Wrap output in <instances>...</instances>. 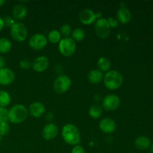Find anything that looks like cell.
I'll use <instances>...</instances> for the list:
<instances>
[{
	"mask_svg": "<svg viewBox=\"0 0 153 153\" xmlns=\"http://www.w3.org/2000/svg\"><path fill=\"white\" fill-rule=\"evenodd\" d=\"M10 35L16 42L25 41L28 37V29L22 22H15L10 27Z\"/></svg>",
	"mask_w": 153,
	"mask_h": 153,
	"instance_id": "cell-5",
	"label": "cell"
},
{
	"mask_svg": "<svg viewBox=\"0 0 153 153\" xmlns=\"http://www.w3.org/2000/svg\"><path fill=\"white\" fill-rule=\"evenodd\" d=\"M49 66V58L44 55H41L34 59V61L32 62L31 67L37 73H43L47 70Z\"/></svg>",
	"mask_w": 153,
	"mask_h": 153,
	"instance_id": "cell-11",
	"label": "cell"
},
{
	"mask_svg": "<svg viewBox=\"0 0 153 153\" xmlns=\"http://www.w3.org/2000/svg\"><path fill=\"white\" fill-rule=\"evenodd\" d=\"M72 85V81L67 75H60L55 79L53 83V89L59 94L67 92Z\"/></svg>",
	"mask_w": 153,
	"mask_h": 153,
	"instance_id": "cell-6",
	"label": "cell"
},
{
	"mask_svg": "<svg viewBox=\"0 0 153 153\" xmlns=\"http://www.w3.org/2000/svg\"><path fill=\"white\" fill-rule=\"evenodd\" d=\"M15 80V73L10 69L7 67L0 70V85H9L13 83Z\"/></svg>",
	"mask_w": 153,
	"mask_h": 153,
	"instance_id": "cell-13",
	"label": "cell"
},
{
	"mask_svg": "<svg viewBox=\"0 0 153 153\" xmlns=\"http://www.w3.org/2000/svg\"><path fill=\"white\" fill-rule=\"evenodd\" d=\"M90 117L93 119H98L102 116V108L101 105L98 104H94L90 107L88 111Z\"/></svg>",
	"mask_w": 153,
	"mask_h": 153,
	"instance_id": "cell-21",
	"label": "cell"
},
{
	"mask_svg": "<svg viewBox=\"0 0 153 153\" xmlns=\"http://www.w3.org/2000/svg\"><path fill=\"white\" fill-rule=\"evenodd\" d=\"M8 121V110L6 108L0 107V123Z\"/></svg>",
	"mask_w": 153,
	"mask_h": 153,
	"instance_id": "cell-28",
	"label": "cell"
},
{
	"mask_svg": "<svg viewBox=\"0 0 153 153\" xmlns=\"http://www.w3.org/2000/svg\"><path fill=\"white\" fill-rule=\"evenodd\" d=\"M58 134V127L53 123H49L45 125L42 130V135L46 140H51L55 139Z\"/></svg>",
	"mask_w": 153,
	"mask_h": 153,
	"instance_id": "cell-10",
	"label": "cell"
},
{
	"mask_svg": "<svg viewBox=\"0 0 153 153\" xmlns=\"http://www.w3.org/2000/svg\"><path fill=\"white\" fill-rule=\"evenodd\" d=\"M60 33H61V36H64V37H69V36L72 33V28L69 24H63L61 25V28H60Z\"/></svg>",
	"mask_w": 153,
	"mask_h": 153,
	"instance_id": "cell-26",
	"label": "cell"
},
{
	"mask_svg": "<svg viewBox=\"0 0 153 153\" xmlns=\"http://www.w3.org/2000/svg\"><path fill=\"white\" fill-rule=\"evenodd\" d=\"M11 97L7 92L0 90V107L6 108L10 105Z\"/></svg>",
	"mask_w": 153,
	"mask_h": 153,
	"instance_id": "cell-23",
	"label": "cell"
},
{
	"mask_svg": "<svg viewBox=\"0 0 153 153\" xmlns=\"http://www.w3.org/2000/svg\"><path fill=\"white\" fill-rule=\"evenodd\" d=\"M79 19L84 25H91L97 19L96 12L89 8L84 9L79 13Z\"/></svg>",
	"mask_w": 153,
	"mask_h": 153,
	"instance_id": "cell-14",
	"label": "cell"
},
{
	"mask_svg": "<svg viewBox=\"0 0 153 153\" xmlns=\"http://www.w3.org/2000/svg\"><path fill=\"white\" fill-rule=\"evenodd\" d=\"M31 65H32V63L28 59H22L19 61V67L24 70L29 69L30 67H31Z\"/></svg>",
	"mask_w": 153,
	"mask_h": 153,
	"instance_id": "cell-29",
	"label": "cell"
},
{
	"mask_svg": "<svg viewBox=\"0 0 153 153\" xmlns=\"http://www.w3.org/2000/svg\"><path fill=\"white\" fill-rule=\"evenodd\" d=\"M71 35V38L75 42H79L82 41L85 38L86 34H85V31L82 28H76L72 31Z\"/></svg>",
	"mask_w": 153,
	"mask_h": 153,
	"instance_id": "cell-22",
	"label": "cell"
},
{
	"mask_svg": "<svg viewBox=\"0 0 153 153\" xmlns=\"http://www.w3.org/2000/svg\"><path fill=\"white\" fill-rule=\"evenodd\" d=\"M58 50L65 57L72 56L76 51V43L71 37H64L58 43Z\"/></svg>",
	"mask_w": 153,
	"mask_h": 153,
	"instance_id": "cell-4",
	"label": "cell"
},
{
	"mask_svg": "<svg viewBox=\"0 0 153 153\" xmlns=\"http://www.w3.org/2000/svg\"><path fill=\"white\" fill-rule=\"evenodd\" d=\"M46 38L51 43H58L61 40V34L58 30L53 29L49 31Z\"/></svg>",
	"mask_w": 153,
	"mask_h": 153,
	"instance_id": "cell-24",
	"label": "cell"
},
{
	"mask_svg": "<svg viewBox=\"0 0 153 153\" xmlns=\"http://www.w3.org/2000/svg\"><path fill=\"white\" fill-rule=\"evenodd\" d=\"M12 43L7 38L1 37L0 38V53L4 54L8 52L11 49Z\"/></svg>",
	"mask_w": 153,
	"mask_h": 153,
	"instance_id": "cell-25",
	"label": "cell"
},
{
	"mask_svg": "<svg viewBox=\"0 0 153 153\" xmlns=\"http://www.w3.org/2000/svg\"><path fill=\"white\" fill-rule=\"evenodd\" d=\"M136 148L140 150H146L151 146V140L146 136H140L134 140Z\"/></svg>",
	"mask_w": 153,
	"mask_h": 153,
	"instance_id": "cell-19",
	"label": "cell"
},
{
	"mask_svg": "<svg viewBox=\"0 0 153 153\" xmlns=\"http://www.w3.org/2000/svg\"><path fill=\"white\" fill-rule=\"evenodd\" d=\"M103 73L98 69H94L89 72L88 75V79L91 84L97 85L103 80Z\"/></svg>",
	"mask_w": 153,
	"mask_h": 153,
	"instance_id": "cell-18",
	"label": "cell"
},
{
	"mask_svg": "<svg viewBox=\"0 0 153 153\" xmlns=\"http://www.w3.org/2000/svg\"><path fill=\"white\" fill-rule=\"evenodd\" d=\"M150 147H151V152H152V153H153V143L151 144Z\"/></svg>",
	"mask_w": 153,
	"mask_h": 153,
	"instance_id": "cell-36",
	"label": "cell"
},
{
	"mask_svg": "<svg viewBox=\"0 0 153 153\" xmlns=\"http://www.w3.org/2000/svg\"><path fill=\"white\" fill-rule=\"evenodd\" d=\"M71 153H85V150L83 146L81 145H76L72 149Z\"/></svg>",
	"mask_w": 153,
	"mask_h": 153,
	"instance_id": "cell-32",
	"label": "cell"
},
{
	"mask_svg": "<svg viewBox=\"0 0 153 153\" xmlns=\"http://www.w3.org/2000/svg\"><path fill=\"white\" fill-rule=\"evenodd\" d=\"M103 82L106 88L110 91H115L122 86L123 76L118 70H110L103 76Z\"/></svg>",
	"mask_w": 153,
	"mask_h": 153,
	"instance_id": "cell-2",
	"label": "cell"
},
{
	"mask_svg": "<svg viewBox=\"0 0 153 153\" xmlns=\"http://www.w3.org/2000/svg\"><path fill=\"white\" fill-rule=\"evenodd\" d=\"M4 64H5V60L2 55H0V70L4 67Z\"/></svg>",
	"mask_w": 153,
	"mask_h": 153,
	"instance_id": "cell-33",
	"label": "cell"
},
{
	"mask_svg": "<svg viewBox=\"0 0 153 153\" xmlns=\"http://www.w3.org/2000/svg\"><path fill=\"white\" fill-rule=\"evenodd\" d=\"M28 13V10L25 4L22 3H19L16 4L13 7V10H12V14L14 19L16 20H22L25 19Z\"/></svg>",
	"mask_w": 153,
	"mask_h": 153,
	"instance_id": "cell-16",
	"label": "cell"
},
{
	"mask_svg": "<svg viewBox=\"0 0 153 153\" xmlns=\"http://www.w3.org/2000/svg\"><path fill=\"white\" fill-rule=\"evenodd\" d=\"M97 67H98V70H100L102 72H105L107 73L109 71L111 67V63L109 58H106V57H101L97 61Z\"/></svg>",
	"mask_w": 153,
	"mask_h": 153,
	"instance_id": "cell-20",
	"label": "cell"
},
{
	"mask_svg": "<svg viewBox=\"0 0 153 153\" xmlns=\"http://www.w3.org/2000/svg\"><path fill=\"white\" fill-rule=\"evenodd\" d=\"M10 126L8 123L4 122L0 123V136H5L10 132Z\"/></svg>",
	"mask_w": 153,
	"mask_h": 153,
	"instance_id": "cell-27",
	"label": "cell"
},
{
	"mask_svg": "<svg viewBox=\"0 0 153 153\" xmlns=\"http://www.w3.org/2000/svg\"><path fill=\"white\" fill-rule=\"evenodd\" d=\"M131 13L126 7H121L117 12V19L122 24H127L131 21Z\"/></svg>",
	"mask_w": 153,
	"mask_h": 153,
	"instance_id": "cell-17",
	"label": "cell"
},
{
	"mask_svg": "<svg viewBox=\"0 0 153 153\" xmlns=\"http://www.w3.org/2000/svg\"><path fill=\"white\" fill-rule=\"evenodd\" d=\"M46 111L45 105L40 102H34L31 103L28 108V112L33 117H40Z\"/></svg>",
	"mask_w": 153,
	"mask_h": 153,
	"instance_id": "cell-15",
	"label": "cell"
},
{
	"mask_svg": "<svg viewBox=\"0 0 153 153\" xmlns=\"http://www.w3.org/2000/svg\"><path fill=\"white\" fill-rule=\"evenodd\" d=\"M61 136L64 141L69 145L76 146L81 142V132L76 126L72 123L66 124L61 130Z\"/></svg>",
	"mask_w": 153,
	"mask_h": 153,
	"instance_id": "cell-1",
	"label": "cell"
},
{
	"mask_svg": "<svg viewBox=\"0 0 153 153\" xmlns=\"http://www.w3.org/2000/svg\"><path fill=\"white\" fill-rule=\"evenodd\" d=\"M4 19H3V18H1V16H0V31L4 28Z\"/></svg>",
	"mask_w": 153,
	"mask_h": 153,
	"instance_id": "cell-34",
	"label": "cell"
},
{
	"mask_svg": "<svg viewBox=\"0 0 153 153\" xmlns=\"http://www.w3.org/2000/svg\"><path fill=\"white\" fill-rule=\"evenodd\" d=\"M4 4H5V1L4 0H0V7L3 6Z\"/></svg>",
	"mask_w": 153,
	"mask_h": 153,
	"instance_id": "cell-35",
	"label": "cell"
},
{
	"mask_svg": "<svg viewBox=\"0 0 153 153\" xmlns=\"http://www.w3.org/2000/svg\"><path fill=\"white\" fill-rule=\"evenodd\" d=\"M48 43L46 36L40 33L33 34L28 40V44L31 49L34 50H41L44 49Z\"/></svg>",
	"mask_w": 153,
	"mask_h": 153,
	"instance_id": "cell-9",
	"label": "cell"
},
{
	"mask_svg": "<svg viewBox=\"0 0 153 153\" xmlns=\"http://www.w3.org/2000/svg\"><path fill=\"white\" fill-rule=\"evenodd\" d=\"M99 128L105 134H111L114 132L117 128L116 122L112 118L106 117L101 120L99 124Z\"/></svg>",
	"mask_w": 153,
	"mask_h": 153,
	"instance_id": "cell-12",
	"label": "cell"
},
{
	"mask_svg": "<svg viewBox=\"0 0 153 153\" xmlns=\"http://www.w3.org/2000/svg\"><path fill=\"white\" fill-rule=\"evenodd\" d=\"M120 105V99L116 94H108L105 96L102 102V108L108 111L117 110Z\"/></svg>",
	"mask_w": 153,
	"mask_h": 153,
	"instance_id": "cell-8",
	"label": "cell"
},
{
	"mask_svg": "<svg viewBox=\"0 0 153 153\" xmlns=\"http://www.w3.org/2000/svg\"><path fill=\"white\" fill-rule=\"evenodd\" d=\"M109 25H110L111 28H116L117 26L118 25V21L116 18H113V17H109L108 19H107Z\"/></svg>",
	"mask_w": 153,
	"mask_h": 153,
	"instance_id": "cell-31",
	"label": "cell"
},
{
	"mask_svg": "<svg viewBox=\"0 0 153 153\" xmlns=\"http://www.w3.org/2000/svg\"><path fill=\"white\" fill-rule=\"evenodd\" d=\"M94 31L100 38L105 39L108 37L111 33V27L107 19L102 17L97 19L94 24Z\"/></svg>",
	"mask_w": 153,
	"mask_h": 153,
	"instance_id": "cell-7",
	"label": "cell"
},
{
	"mask_svg": "<svg viewBox=\"0 0 153 153\" xmlns=\"http://www.w3.org/2000/svg\"><path fill=\"white\" fill-rule=\"evenodd\" d=\"M28 115V110L22 104H16L8 110V121L14 124L24 122Z\"/></svg>",
	"mask_w": 153,
	"mask_h": 153,
	"instance_id": "cell-3",
	"label": "cell"
},
{
	"mask_svg": "<svg viewBox=\"0 0 153 153\" xmlns=\"http://www.w3.org/2000/svg\"><path fill=\"white\" fill-rule=\"evenodd\" d=\"M3 19H4V26L10 27V28L15 23V22H16L15 19L10 16H6Z\"/></svg>",
	"mask_w": 153,
	"mask_h": 153,
	"instance_id": "cell-30",
	"label": "cell"
}]
</instances>
